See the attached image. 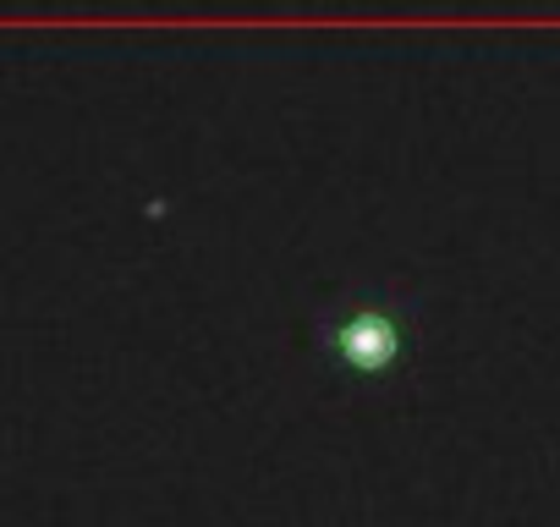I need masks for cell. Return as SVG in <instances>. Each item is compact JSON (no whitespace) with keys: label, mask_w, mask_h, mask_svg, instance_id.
I'll return each instance as SVG.
<instances>
[{"label":"cell","mask_w":560,"mask_h":527,"mask_svg":"<svg viewBox=\"0 0 560 527\" xmlns=\"http://www.w3.org/2000/svg\"><path fill=\"white\" fill-rule=\"evenodd\" d=\"M314 352L319 363L347 379V385H380L390 374L407 368L412 347H418V303L412 297H396L385 286H358V292H341L330 297L314 325Z\"/></svg>","instance_id":"6da1fadb"}]
</instances>
